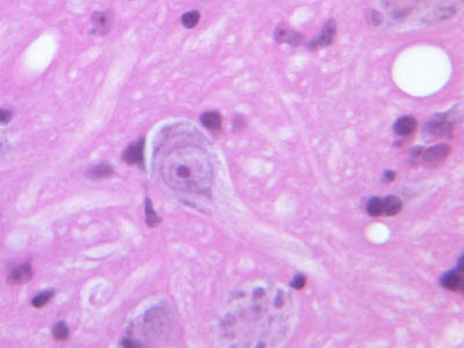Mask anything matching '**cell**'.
<instances>
[{
  "mask_svg": "<svg viewBox=\"0 0 464 348\" xmlns=\"http://www.w3.org/2000/svg\"><path fill=\"white\" fill-rule=\"evenodd\" d=\"M54 295H55L54 290H47V292H45V293L38 294L37 296H35L33 298L32 305L34 308H37V309H40V308H43V306L47 305V304L50 302V299L54 297Z\"/></svg>",
  "mask_w": 464,
  "mask_h": 348,
  "instance_id": "obj_19",
  "label": "cell"
},
{
  "mask_svg": "<svg viewBox=\"0 0 464 348\" xmlns=\"http://www.w3.org/2000/svg\"><path fill=\"white\" fill-rule=\"evenodd\" d=\"M122 346H124V347H138V345H137L136 342L130 341V340H128V339L122 342Z\"/></svg>",
  "mask_w": 464,
  "mask_h": 348,
  "instance_id": "obj_24",
  "label": "cell"
},
{
  "mask_svg": "<svg viewBox=\"0 0 464 348\" xmlns=\"http://www.w3.org/2000/svg\"><path fill=\"white\" fill-rule=\"evenodd\" d=\"M274 39L277 43H287L289 46L299 47L302 45L304 39V35L301 34L296 30H292L287 26L280 25L274 30Z\"/></svg>",
  "mask_w": 464,
  "mask_h": 348,
  "instance_id": "obj_8",
  "label": "cell"
},
{
  "mask_svg": "<svg viewBox=\"0 0 464 348\" xmlns=\"http://www.w3.org/2000/svg\"><path fill=\"white\" fill-rule=\"evenodd\" d=\"M144 145H145V138H139L137 142L125 149L122 159L128 165H137L144 170Z\"/></svg>",
  "mask_w": 464,
  "mask_h": 348,
  "instance_id": "obj_7",
  "label": "cell"
},
{
  "mask_svg": "<svg viewBox=\"0 0 464 348\" xmlns=\"http://www.w3.org/2000/svg\"><path fill=\"white\" fill-rule=\"evenodd\" d=\"M13 118V112L10 109H0V125H7Z\"/></svg>",
  "mask_w": 464,
  "mask_h": 348,
  "instance_id": "obj_22",
  "label": "cell"
},
{
  "mask_svg": "<svg viewBox=\"0 0 464 348\" xmlns=\"http://www.w3.org/2000/svg\"><path fill=\"white\" fill-rule=\"evenodd\" d=\"M463 0H382L387 15L396 24L428 26L456 16Z\"/></svg>",
  "mask_w": 464,
  "mask_h": 348,
  "instance_id": "obj_2",
  "label": "cell"
},
{
  "mask_svg": "<svg viewBox=\"0 0 464 348\" xmlns=\"http://www.w3.org/2000/svg\"><path fill=\"white\" fill-rule=\"evenodd\" d=\"M145 219L149 227H156L160 223L161 219L158 217V215L152 208V203L150 199L145 200Z\"/></svg>",
  "mask_w": 464,
  "mask_h": 348,
  "instance_id": "obj_18",
  "label": "cell"
},
{
  "mask_svg": "<svg viewBox=\"0 0 464 348\" xmlns=\"http://www.w3.org/2000/svg\"><path fill=\"white\" fill-rule=\"evenodd\" d=\"M454 129L453 120H450L448 114H437L427 121L425 130L435 137H448L452 135Z\"/></svg>",
  "mask_w": 464,
  "mask_h": 348,
  "instance_id": "obj_4",
  "label": "cell"
},
{
  "mask_svg": "<svg viewBox=\"0 0 464 348\" xmlns=\"http://www.w3.org/2000/svg\"><path fill=\"white\" fill-rule=\"evenodd\" d=\"M52 336L58 341H65L68 340V338L70 336V331L69 327L65 323H57L54 329H52Z\"/></svg>",
  "mask_w": 464,
  "mask_h": 348,
  "instance_id": "obj_20",
  "label": "cell"
},
{
  "mask_svg": "<svg viewBox=\"0 0 464 348\" xmlns=\"http://www.w3.org/2000/svg\"><path fill=\"white\" fill-rule=\"evenodd\" d=\"M462 266L459 270H453L448 272L447 274L441 279L442 287L452 290V292H458L462 289Z\"/></svg>",
  "mask_w": 464,
  "mask_h": 348,
  "instance_id": "obj_12",
  "label": "cell"
},
{
  "mask_svg": "<svg viewBox=\"0 0 464 348\" xmlns=\"http://www.w3.org/2000/svg\"><path fill=\"white\" fill-rule=\"evenodd\" d=\"M114 21V15L111 11L95 12L92 15V30L91 34L104 36L111 32Z\"/></svg>",
  "mask_w": 464,
  "mask_h": 348,
  "instance_id": "obj_6",
  "label": "cell"
},
{
  "mask_svg": "<svg viewBox=\"0 0 464 348\" xmlns=\"http://www.w3.org/2000/svg\"><path fill=\"white\" fill-rule=\"evenodd\" d=\"M335 35H336V23H335V20L331 19V20H328L325 25H324L322 32L319 33L318 36L310 39L308 46L306 47H308V49H310L311 51L322 49V48L330 47L332 43L334 42Z\"/></svg>",
  "mask_w": 464,
  "mask_h": 348,
  "instance_id": "obj_5",
  "label": "cell"
},
{
  "mask_svg": "<svg viewBox=\"0 0 464 348\" xmlns=\"http://www.w3.org/2000/svg\"><path fill=\"white\" fill-rule=\"evenodd\" d=\"M113 174V169L112 166H109L107 164H100L94 166L89 172V178L91 179H95V180H101V179H107L109 177H112Z\"/></svg>",
  "mask_w": 464,
  "mask_h": 348,
  "instance_id": "obj_15",
  "label": "cell"
},
{
  "mask_svg": "<svg viewBox=\"0 0 464 348\" xmlns=\"http://www.w3.org/2000/svg\"><path fill=\"white\" fill-rule=\"evenodd\" d=\"M366 19H367V21H368V24L374 26V27H377V26L382 24V21H383L382 14H381V13L376 10H369L368 12H367Z\"/></svg>",
  "mask_w": 464,
  "mask_h": 348,
  "instance_id": "obj_21",
  "label": "cell"
},
{
  "mask_svg": "<svg viewBox=\"0 0 464 348\" xmlns=\"http://www.w3.org/2000/svg\"><path fill=\"white\" fill-rule=\"evenodd\" d=\"M202 125L210 130H220L222 127V116L218 112H205L201 115Z\"/></svg>",
  "mask_w": 464,
  "mask_h": 348,
  "instance_id": "obj_13",
  "label": "cell"
},
{
  "mask_svg": "<svg viewBox=\"0 0 464 348\" xmlns=\"http://www.w3.org/2000/svg\"><path fill=\"white\" fill-rule=\"evenodd\" d=\"M237 308L222 326L226 337L242 347H275L289 340L297 320V302L278 282L260 281L234 298Z\"/></svg>",
  "mask_w": 464,
  "mask_h": 348,
  "instance_id": "obj_1",
  "label": "cell"
},
{
  "mask_svg": "<svg viewBox=\"0 0 464 348\" xmlns=\"http://www.w3.org/2000/svg\"><path fill=\"white\" fill-rule=\"evenodd\" d=\"M449 155V147L446 144H440L436 147L430 148L421 156L423 162L426 165H435L445 160Z\"/></svg>",
  "mask_w": 464,
  "mask_h": 348,
  "instance_id": "obj_9",
  "label": "cell"
},
{
  "mask_svg": "<svg viewBox=\"0 0 464 348\" xmlns=\"http://www.w3.org/2000/svg\"><path fill=\"white\" fill-rule=\"evenodd\" d=\"M304 283H305L304 277L299 276V277H296L295 282H294V283H292V285H294L295 288H302V287H303V285H304Z\"/></svg>",
  "mask_w": 464,
  "mask_h": 348,
  "instance_id": "obj_23",
  "label": "cell"
},
{
  "mask_svg": "<svg viewBox=\"0 0 464 348\" xmlns=\"http://www.w3.org/2000/svg\"><path fill=\"white\" fill-rule=\"evenodd\" d=\"M418 123L413 116H402L393 125V130L399 136H410L417 130Z\"/></svg>",
  "mask_w": 464,
  "mask_h": 348,
  "instance_id": "obj_11",
  "label": "cell"
},
{
  "mask_svg": "<svg viewBox=\"0 0 464 348\" xmlns=\"http://www.w3.org/2000/svg\"><path fill=\"white\" fill-rule=\"evenodd\" d=\"M32 277H33L32 266H30L29 263H25V265H21L12 271L10 276H8V282H10L11 284L19 285L27 283V282L32 280Z\"/></svg>",
  "mask_w": 464,
  "mask_h": 348,
  "instance_id": "obj_10",
  "label": "cell"
},
{
  "mask_svg": "<svg viewBox=\"0 0 464 348\" xmlns=\"http://www.w3.org/2000/svg\"><path fill=\"white\" fill-rule=\"evenodd\" d=\"M200 17H201V15H200L199 11L187 12L181 16V25L187 29H192L198 26Z\"/></svg>",
  "mask_w": 464,
  "mask_h": 348,
  "instance_id": "obj_16",
  "label": "cell"
},
{
  "mask_svg": "<svg viewBox=\"0 0 464 348\" xmlns=\"http://www.w3.org/2000/svg\"><path fill=\"white\" fill-rule=\"evenodd\" d=\"M367 211L374 217L383 215V200L379 197H371L367 203Z\"/></svg>",
  "mask_w": 464,
  "mask_h": 348,
  "instance_id": "obj_17",
  "label": "cell"
},
{
  "mask_svg": "<svg viewBox=\"0 0 464 348\" xmlns=\"http://www.w3.org/2000/svg\"><path fill=\"white\" fill-rule=\"evenodd\" d=\"M167 177L178 188L208 194L213 183V165L208 152L201 147L185 148L167 167Z\"/></svg>",
  "mask_w": 464,
  "mask_h": 348,
  "instance_id": "obj_3",
  "label": "cell"
},
{
  "mask_svg": "<svg viewBox=\"0 0 464 348\" xmlns=\"http://www.w3.org/2000/svg\"><path fill=\"white\" fill-rule=\"evenodd\" d=\"M383 200V215L393 216L397 215L402 210V200L397 196H387Z\"/></svg>",
  "mask_w": 464,
  "mask_h": 348,
  "instance_id": "obj_14",
  "label": "cell"
}]
</instances>
